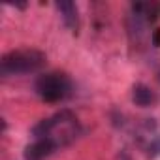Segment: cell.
Instances as JSON below:
<instances>
[{"instance_id": "obj_1", "label": "cell", "mask_w": 160, "mask_h": 160, "mask_svg": "<svg viewBox=\"0 0 160 160\" xmlns=\"http://www.w3.org/2000/svg\"><path fill=\"white\" fill-rule=\"evenodd\" d=\"M79 134H81V126H79V121L72 111H58L40 121L32 128V136L36 139H49L57 147L72 143Z\"/></svg>"}, {"instance_id": "obj_2", "label": "cell", "mask_w": 160, "mask_h": 160, "mask_svg": "<svg viewBox=\"0 0 160 160\" xmlns=\"http://www.w3.org/2000/svg\"><path fill=\"white\" fill-rule=\"evenodd\" d=\"M45 64V55L36 49H17L10 51L0 60V73L4 77L8 75H21L38 72Z\"/></svg>"}, {"instance_id": "obj_3", "label": "cell", "mask_w": 160, "mask_h": 160, "mask_svg": "<svg viewBox=\"0 0 160 160\" xmlns=\"http://www.w3.org/2000/svg\"><path fill=\"white\" fill-rule=\"evenodd\" d=\"M34 89L43 102H62L72 92V81L62 72H47L36 79Z\"/></svg>"}, {"instance_id": "obj_4", "label": "cell", "mask_w": 160, "mask_h": 160, "mask_svg": "<svg viewBox=\"0 0 160 160\" xmlns=\"http://www.w3.org/2000/svg\"><path fill=\"white\" fill-rule=\"evenodd\" d=\"M57 149L58 147L49 139H34V143L27 145L25 149V160H45Z\"/></svg>"}, {"instance_id": "obj_5", "label": "cell", "mask_w": 160, "mask_h": 160, "mask_svg": "<svg viewBox=\"0 0 160 160\" xmlns=\"http://www.w3.org/2000/svg\"><path fill=\"white\" fill-rule=\"evenodd\" d=\"M55 6H57V10H58V13H60L62 21H64V25H66L68 28L75 30V28H77V25H79L77 6H75L73 2H70V0H64V2H57Z\"/></svg>"}, {"instance_id": "obj_6", "label": "cell", "mask_w": 160, "mask_h": 160, "mask_svg": "<svg viewBox=\"0 0 160 160\" xmlns=\"http://www.w3.org/2000/svg\"><path fill=\"white\" fill-rule=\"evenodd\" d=\"M132 100H134V104H136V106H139V108H149L151 104H154L156 96H154V92L151 91V87H147V85L139 83V85H136V87H134Z\"/></svg>"}, {"instance_id": "obj_7", "label": "cell", "mask_w": 160, "mask_h": 160, "mask_svg": "<svg viewBox=\"0 0 160 160\" xmlns=\"http://www.w3.org/2000/svg\"><path fill=\"white\" fill-rule=\"evenodd\" d=\"M152 42H154V45H160V28H156V30H154V36H152Z\"/></svg>"}]
</instances>
